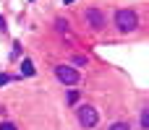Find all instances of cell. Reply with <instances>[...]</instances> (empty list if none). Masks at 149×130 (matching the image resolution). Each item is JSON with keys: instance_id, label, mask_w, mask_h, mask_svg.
<instances>
[{"instance_id": "cell-2", "label": "cell", "mask_w": 149, "mask_h": 130, "mask_svg": "<svg viewBox=\"0 0 149 130\" xmlns=\"http://www.w3.org/2000/svg\"><path fill=\"white\" fill-rule=\"evenodd\" d=\"M55 78L65 86H73V83H79V70L71 65H55Z\"/></svg>"}, {"instance_id": "cell-4", "label": "cell", "mask_w": 149, "mask_h": 130, "mask_svg": "<svg viewBox=\"0 0 149 130\" xmlns=\"http://www.w3.org/2000/svg\"><path fill=\"white\" fill-rule=\"evenodd\" d=\"M84 21H86V26H92L94 31L105 29V16H102L97 8H86V10H84Z\"/></svg>"}, {"instance_id": "cell-13", "label": "cell", "mask_w": 149, "mask_h": 130, "mask_svg": "<svg viewBox=\"0 0 149 130\" xmlns=\"http://www.w3.org/2000/svg\"><path fill=\"white\" fill-rule=\"evenodd\" d=\"M0 29H5V18L3 16H0Z\"/></svg>"}, {"instance_id": "cell-7", "label": "cell", "mask_w": 149, "mask_h": 130, "mask_svg": "<svg viewBox=\"0 0 149 130\" xmlns=\"http://www.w3.org/2000/svg\"><path fill=\"white\" fill-rule=\"evenodd\" d=\"M107 130H131V125H128V122H113Z\"/></svg>"}, {"instance_id": "cell-5", "label": "cell", "mask_w": 149, "mask_h": 130, "mask_svg": "<svg viewBox=\"0 0 149 130\" xmlns=\"http://www.w3.org/2000/svg\"><path fill=\"white\" fill-rule=\"evenodd\" d=\"M21 76H26V78H29V76H34V63H31L29 57H26V60H21Z\"/></svg>"}, {"instance_id": "cell-6", "label": "cell", "mask_w": 149, "mask_h": 130, "mask_svg": "<svg viewBox=\"0 0 149 130\" xmlns=\"http://www.w3.org/2000/svg\"><path fill=\"white\" fill-rule=\"evenodd\" d=\"M141 130H149V107L141 109Z\"/></svg>"}, {"instance_id": "cell-8", "label": "cell", "mask_w": 149, "mask_h": 130, "mask_svg": "<svg viewBox=\"0 0 149 130\" xmlns=\"http://www.w3.org/2000/svg\"><path fill=\"white\" fill-rule=\"evenodd\" d=\"M55 26H58V31H68V21H63V18H58Z\"/></svg>"}, {"instance_id": "cell-1", "label": "cell", "mask_w": 149, "mask_h": 130, "mask_svg": "<svg viewBox=\"0 0 149 130\" xmlns=\"http://www.w3.org/2000/svg\"><path fill=\"white\" fill-rule=\"evenodd\" d=\"M115 26H118L123 34L136 31V29H139V16H136V10H131V8H120V10L115 13Z\"/></svg>"}, {"instance_id": "cell-9", "label": "cell", "mask_w": 149, "mask_h": 130, "mask_svg": "<svg viewBox=\"0 0 149 130\" xmlns=\"http://www.w3.org/2000/svg\"><path fill=\"white\" fill-rule=\"evenodd\" d=\"M73 65H86V57H84V55H76V57H73Z\"/></svg>"}, {"instance_id": "cell-10", "label": "cell", "mask_w": 149, "mask_h": 130, "mask_svg": "<svg viewBox=\"0 0 149 130\" xmlns=\"http://www.w3.org/2000/svg\"><path fill=\"white\" fill-rule=\"evenodd\" d=\"M0 130H18L13 122H0Z\"/></svg>"}, {"instance_id": "cell-11", "label": "cell", "mask_w": 149, "mask_h": 130, "mask_svg": "<svg viewBox=\"0 0 149 130\" xmlns=\"http://www.w3.org/2000/svg\"><path fill=\"white\" fill-rule=\"evenodd\" d=\"M76 99H79V94H76V91H71V94H68V104H76Z\"/></svg>"}, {"instance_id": "cell-12", "label": "cell", "mask_w": 149, "mask_h": 130, "mask_svg": "<svg viewBox=\"0 0 149 130\" xmlns=\"http://www.w3.org/2000/svg\"><path fill=\"white\" fill-rule=\"evenodd\" d=\"M8 81H10V76H5V73H0V86H5Z\"/></svg>"}, {"instance_id": "cell-3", "label": "cell", "mask_w": 149, "mask_h": 130, "mask_svg": "<svg viewBox=\"0 0 149 130\" xmlns=\"http://www.w3.org/2000/svg\"><path fill=\"white\" fill-rule=\"evenodd\" d=\"M79 122H81V128H94V125L100 122L97 109H94V107H89V104L79 107Z\"/></svg>"}]
</instances>
